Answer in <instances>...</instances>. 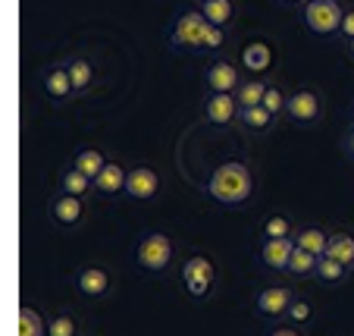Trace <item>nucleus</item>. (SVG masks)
Returning a JSON list of instances; mask_svg holds the SVG:
<instances>
[{
    "instance_id": "nucleus-1",
    "label": "nucleus",
    "mask_w": 354,
    "mask_h": 336,
    "mask_svg": "<svg viewBox=\"0 0 354 336\" xmlns=\"http://www.w3.org/2000/svg\"><path fill=\"white\" fill-rule=\"evenodd\" d=\"M207 195L214 198L220 208H229V211H241L251 204L254 198V170L248 167L245 161H223L210 170L207 176Z\"/></svg>"
},
{
    "instance_id": "nucleus-2",
    "label": "nucleus",
    "mask_w": 354,
    "mask_h": 336,
    "mask_svg": "<svg viewBox=\"0 0 354 336\" xmlns=\"http://www.w3.org/2000/svg\"><path fill=\"white\" fill-rule=\"evenodd\" d=\"M207 16L201 13V7H185L173 16L167 32V44L173 47L176 54H201V41H204V32H207Z\"/></svg>"
},
{
    "instance_id": "nucleus-3",
    "label": "nucleus",
    "mask_w": 354,
    "mask_h": 336,
    "mask_svg": "<svg viewBox=\"0 0 354 336\" xmlns=\"http://www.w3.org/2000/svg\"><path fill=\"white\" fill-rule=\"evenodd\" d=\"M173 261H176V242L169 233H147L135 245V264L145 274H167Z\"/></svg>"
},
{
    "instance_id": "nucleus-4",
    "label": "nucleus",
    "mask_w": 354,
    "mask_h": 336,
    "mask_svg": "<svg viewBox=\"0 0 354 336\" xmlns=\"http://www.w3.org/2000/svg\"><path fill=\"white\" fill-rule=\"evenodd\" d=\"M301 26L308 28L317 38H329L339 32L342 16H345V0H308L298 10Z\"/></svg>"
},
{
    "instance_id": "nucleus-5",
    "label": "nucleus",
    "mask_w": 354,
    "mask_h": 336,
    "mask_svg": "<svg viewBox=\"0 0 354 336\" xmlns=\"http://www.w3.org/2000/svg\"><path fill=\"white\" fill-rule=\"evenodd\" d=\"M326 114V104H323V94L310 85H301L295 91H288V104H286V120L295 126L314 129L317 123Z\"/></svg>"
},
{
    "instance_id": "nucleus-6",
    "label": "nucleus",
    "mask_w": 354,
    "mask_h": 336,
    "mask_svg": "<svg viewBox=\"0 0 354 336\" xmlns=\"http://www.w3.org/2000/svg\"><path fill=\"white\" fill-rule=\"evenodd\" d=\"M179 276H182V286H185V292L192 299H210V292L216 290V264H214V258L198 255V251L185 258Z\"/></svg>"
},
{
    "instance_id": "nucleus-7",
    "label": "nucleus",
    "mask_w": 354,
    "mask_h": 336,
    "mask_svg": "<svg viewBox=\"0 0 354 336\" xmlns=\"http://www.w3.org/2000/svg\"><path fill=\"white\" fill-rule=\"evenodd\" d=\"M73 283V292L85 302H100L113 292V270L110 267H100V264H82V267L73 270L69 276Z\"/></svg>"
},
{
    "instance_id": "nucleus-8",
    "label": "nucleus",
    "mask_w": 354,
    "mask_h": 336,
    "mask_svg": "<svg viewBox=\"0 0 354 336\" xmlns=\"http://www.w3.org/2000/svg\"><path fill=\"white\" fill-rule=\"evenodd\" d=\"M38 85L54 107H69L75 101V88H73V76H69L66 60H54V63H47V67H41Z\"/></svg>"
},
{
    "instance_id": "nucleus-9",
    "label": "nucleus",
    "mask_w": 354,
    "mask_h": 336,
    "mask_svg": "<svg viewBox=\"0 0 354 336\" xmlns=\"http://www.w3.org/2000/svg\"><path fill=\"white\" fill-rule=\"evenodd\" d=\"M44 214H47V220L54 223V227H60V229H79L88 217V202L57 188L54 195L47 198Z\"/></svg>"
},
{
    "instance_id": "nucleus-10",
    "label": "nucleus",
    "mask_w": 354,
    "mask_h": 336,
    "mask_svg": "<svg viewBox=\"0 0 354 336\" xmlns=\"http://www.w3.org/2000/svg\"><path fill=\"white\" fill-rule=\"evenodd\" d=\"M295 299H298V292H295L292 286L270 283V286H261V290L254 292L251 308H254V315L263 317V321H286V311Z\"/></svg>"
},
{
    "instance_id": "nucleus-11",
    "label": "nucleus",
    "mask_w": 354,
    "mask_h": 336,
    "mask_svg": "<svg viewBox=\"0 0 354 336\" xmlns=\"http://www.w3.org/2000/svg\"><path fill=\"white\" fill-rule=\"evenodd\" d=\"M239 101L229 91H204V104H201V116L216 129H226L239 123Z\"/></svg>"
},
{
    "instance_id": "nucleus-12",
    "label": "nucleus",
    "mask_w": 354,
    "mask_h": 336,
    "mask_svg": "<svg viewBox=\"0 0 354 336\" xmlns=\"http://www.w3.org/2000/svg\"><path fill=\"white\" fill-rule=\"evenodd\" d=\"M160 188H163V179H160V173H157L154 167H147V163H135V167L129 170L126 195L132 198V202H138V204L154 202V198L160 195Z\"/></svg>"
},
{
    "instance_id": "nucleus-13",
    "label": "nucleus",
    "mask_w": 354,
    "mask_h": 336,
    "mask_svg": "<svg viewBox=\"0 0 354 336\" xmlns=\"http://www.w3.org/2000/svg\"><path fill=\"white\" fill-rule=\"evenodd\" d=\"M241 69L239 63L226 60V57H214V60L207 63V69H204V91H229L235 94V88L241 85Z\"/></svg>"
},
{
    "instance_id": "nucleus-14",
    "label": "nucleus",
    "mask_w": 354,
    "mask_h": 336,
    "mask_svg": "<svg viewBox=\"0 0 354 336\" xmlns=\"http://www.w3.org/2000/svg\"><path fill=\"white\" fill-rule=\"evenodd\" d=\"M241 67L251 76H267L276 67V51L267 38H251L241 44Z\"/></svg>"
},
{
    "instance_id": "nucleus-15",
    "label": "nucleus",
    "mask_w": 354,
    "mask_h": 336,
    "mask_svg": "<svg viewBox=\"0 0 354 336\" xmlns=\"http://www.w3.org/2000/svg\"><path fill=\"white\" fill-rule=\"evenodd\" d=\"M66 67H69V76H73L75 98L91 94L94 85H97V63H94V57L85 54V51H79V54H69L66 57Z\"/></svg>"
},
{
    "instance_id": "nucleus-16",
    "label": "nucleus",
    "mask_w": 354,
    "mask_h": 336,
    "mask_svg": "<svg viewBox=\"0 0 354 336\" xmlns=\"http://www.w3.org/2000/svg\"><path fill=\"white\" fill-rule=\"evenodd\" d=\"M292 251H295V236L292 239H261L257 261L267 270H273V274H286L288 261H292Z\"/></svg>"
},
{
    "instance_id": "nucleus-17",
    "label": "nucleus",
    "mask_w": 354,
    "mask_h": 336,
    "mask_svg": "<svg viewBox=\"0 0 354 336\" xmlns=\"http://www.w3.org/2000/svg\"><path fill=\"white\" fill-rule=\"evenodd\" d=\"M126 182H129V170L120 161H107V167L100 170V176L94 179V192L104 198H116L126 192Z\"/></svg>"
},
{
    "instance_id": "nucleus-18",
    "label": "nucleus",
    "mask_w": 354,
    "mask_h": 336,
    "mask_svg": "<svg viewBox=\"0 0 354 336\" xmlns=\"http://www.w3.org/2000/svg\"><path fill=\"white\" fill-rule=\"evenodd\" d=\"M276 120H279V116L270 114L263 104L239 110V126L245 129L248 135H270V132H273V126H276Z\"/></svg>"
},
{
    "instance_id": "nucleus-19",
    "label": "nucleus",
    "mask_w": 354,
    "mask_h": 336,
    "mask_svg": "<svg viewBox=\"0 0 354 336\" xmlns=\"http://www.w3.org/2000/svg\"><path fill=\"white\" fill-rule=\"evenodd\" d=\"M270 82H273V76H245L241 79V85L235 88V101H239V107H257V104H263V94H267Z\"/></svg>"
},
{
    "instance_id": "nucleus-20",
    "label": "nucleus",
    "mask_w": 354,
    "mask_h": 336,
    "mask_svg": "<svg viewBox=\"0 0 354 336\" xmlns=\"http://www.w3.org/2000/svg\"><path fill=\"white\" fill-rule=\"evenodd\" d=\"M348 276H351V267H345L342 261H335L329 255L317 258V270H314L317 283H323V286H345Z\"/></svg>"
},
{
    "instance_id": "nucleus-21",
    "label": "nucleus",
    "mask_w": 354,
    "mask_h": 336,
    "mask_svg": "<svg viewBox=\"0 0 354 336\" xmlns=\"http://www.w3.org/2000/svg\"><path fill=\"white\" fill-rule=\"evenodd\" d=\"M326 255L354 270V233L351 229H333V233H329Z\"/></svg>"
},
{
    "instance_id": "nucleus-22",
    "label": "nucleus",
    "mask_w": 354,
    "mask_h": 336,
    "mask_svg": "<svg viewBox=\"0 0 354 336\" xmlns=\"http://www.w3.org/2000/svg\"><path fill=\"white\" fill-rule=\"evenodd\" d=\"M198 7L201 13L207 16L210 26H223V28H229L235 22V16H239V3L235 0H204Z\"/></svg>"
},
{
    "instance_id": "nucleus-23",
    "label": "nucleus",
    "mask_w": 354,
    "mask_h": 336,
    "mask_svg": "<svg viewBox=\"0 0 354 336\" xmlns=\"http://www.w3.org/2000/svg\"><path fill=\"white\" fill-rule=\"evenodd\" d=\"M295 245L317 258H323L326 255V245H329V233L323 227H298L295 229Z\"/></svg>"
},
{
    "instance_id": "nucleus-24",
    "label": "nucleus",
    "mask_w": 354,
    "mask_h": 336,
    "mask_svg": "<svg viewBox=\"0 0 354 336\" xmlns=\"http://www.w3.org/2000/svg\"><path fill=\"white\" fill-rule=\"evenodd\" d=\"M57 188L60 192H69V195H79V198H88L94 192V182L88 179L82 170H75L73 163H69L66 170L60 173V179H57Z\"/></svg>"
},
{
    "instance_id": "nucleus-25",
    "label": "nucleus",
    "mask_w": 354,
    "mask_h": 336,
    "mask_svg": "<svg viewBox=\"0 0 354 336\" xmlns=\"http://www.w3.org/2000/svg\"><path fill=\"white\" fill-rule=\"evenodd\" d=\"M73 167L82 170V173L94 182L100 176V170L107 167V157H104V151L100 148H79L75 151V157H73Z\"/></svg>"
},
{
    "instance_id": "nucleus-26",
    "label": "nucleus",
    "mask_w": 354,
    "mask_h": 336,
    "mask_svg": "<svg viewBox=\"0 0 354 336\" xmlns=\"http://www.w3.org/2000/svg\"><path fill=\"white\" fill-rule=\"evenodd\" d=\"M16 330H19V336H47V321L41 317L38 308H32V305H19Z\"/></svg>"
},
{
    "instance_id": "nucleus-27",
    "label": "nucleus",
    "mask_w": 354,
    "mask_h": 336,
    "mask_svg": "<svg viewBox=\"0 0 354 336\" xmlns=\"http://www.w3.org/2000/svg\"><path fill=\"white\" fill-rule=\"evenodd\" d=\"M295 220L288 214H270L261 223V239H292L295 236Z\"/></svg>"
},
{
    "instance_id": "nucleus-28",
    "label": "nucleus",
    "mask_w": 354,
    "mask_h": 336,
    "mask_svg": "<svg viewBox=\"0 0 354 336\" xmlns=\"http://www.w3.org/2000/svg\"><path fill=\"white\" fill-rule=\"evenodd\" d=\"M314 270H317V255H310V251L298 249L295 245L292 251V261H288V276H295V280H314Z\"/></svg>"
},
{
    "instance_id": "nucleus-29",
    "label": "nucleus",
    "mask_w": 354,
    "mask_h": 336,
    "mask_svg": "<svg viewBox=\"0 0 354 336\" xmlns=\"http://www.w3.org/2000/svg\"><path fill=\"white\" fill-rule=\"evenodd\" d=\"M47 336H82L79 317H75L73 311H57V315L47 321Z\"/></svg>"
},
{
    "instance_id": "nucleus-30",
    "label": "nucleus",
    "mask_w": 354,
    "mask_h": 336,
    "mask_svg": "<svg viewBox=\"0 0 354 336\" xmlns=\"http://www.w3.org/2000/svg\"><path fill=\"white\" fill-rule=\"evenodd\" d=\"M226 44H229V28L207 26V32H204V41H201V54H220Z\"/></svg>"
},
{
    "instance_id": "nucleus-31",
    "label": "nucleus",
    "mask_w": 354,
    "mask_h": 336,
    "mask_svg": "<svg viewBox=\"0 0 354 336\" xmlns=\"http://www.w3.org/2000/svg\"><path fill=\"white\" fill-rule=\"evenodd\" d=\"M286 104H288V91L273 79L270 82V88H267V94H263V107H267L270 114H276V116H286Z\"/></svg>"
},
{
    "instance_id": "nucleus-32",
    "label": "nucleus",
    "mask_w": 354,
    "mask_h": 336,
    "mask_svg": "<svg viewBox=\"0 0 354 336\" xmlns=\"http://www.w3.org/2000/svg\"><path fill=\"white\" fill-rule=\"evenodd\" d=\"M310 317H314V305L308 302V299H295L292 305H288V311H286V321L288 324H295V327H301V324H308Z\"/></svg>"
},
{
    "instance_id": "nucleus-33",
    "label": "nucleus",
    "mask_w": 354,
    "mask_h": 336,
    "mask_svg": "<svg viewBox=\"0 0 354 336\" xmlns=\"http://www.w3.org/2000/svg\"><path fill=\"white\" fill-rule=\"evenodd\" d=\"M354 38V3H345V16H342V26L335 32V41L339 44H348Z\"/></svg>"
},
{
    "instance_id": "nucleus-34",
    "label": "nucleus",
    "mask_w": 354,
    "mask_h": 336,
    "mask_svg": "<svg viewBox=\"0 0 354 336\" xmlns=\"http://www.w3.org/2000/svg\"><path fill=\"white\" fill-rule=\"evenodd\" d=\"M339 148H342V157H345V161H348V163H351V167H354V123H351V126L345 129V132H342Z\"/></svg>"
},
{
    "instance_id": "nucleus-35",
    "label": "nucleus",
    "mask_w": 354,
    "mask_h": 336,
    "mask_svg": "<svg viewBox=\"0 0 354 336\" xmlns=\"http://www.w3.org/2000/svg\"><path fill=\"white\" fill-rule=\"evenodd\" d=\"M267 336H304V330L295 327V324H288V321H282L279 327H273Z\"/></svg>"
},
{
    "instance_id": "nucleus-36",
    "label": "nucleus",
    "mask_w": 354,
    "mask_h": 336,
    "mask_svg": "<svg viewBox=\"0 0 354 336\" xmlns=\"http://www.w3.org/2000/svg\"><path fill=\"white\" fill-rule=\"evenodd\" d=\"M342 51H345V57H348V60L354 63V38L348 41V44H342Z\"/></svg>"
},
{
    "instance_id": "nucleus-37",
    "label": "nucleus",
    "mask_w": 354,
    "mask_h": 336,
    "mask_svg": "<svg viewBox=\"0 0 354 336\" xmlns=\"http://www.w3.org/2000/svg\"><path fill=\"white\" fill-rule=\"evenodd\" d=\"M276 3H286V7H295V10H301L308 0H276Z\"/></svg>"
},
{
    "instance_id": "nucleus-38",
    "label": "nucleus",
    "mask_w": 354,
    "mask_h": 336,
    "mask_svg": "<svg viewBox=\"0 0 354 336\" xmlns=\"http://www.w3.org/2000/svg\"><path fill=\"white\" fill-rule=\"evenodd\" d=\"M348 116H351V123H354V104H351V110H348Z\"/></svg>"
},
{
    "instance_id": "nucleus-39",
    "label": "nucleus",
    "mask_w": 354,
    "mask_h": 336,
    "mask_svg": "<svg viewBox=\"0 0 354 336\" xmlns=\"http://www.w3.org/2000/svg\"><path fill=\"white\" fill-rule=\"evenodd\" d=\"M198 3H204V0H198Z\"/></svg>"
}]
</instances>
